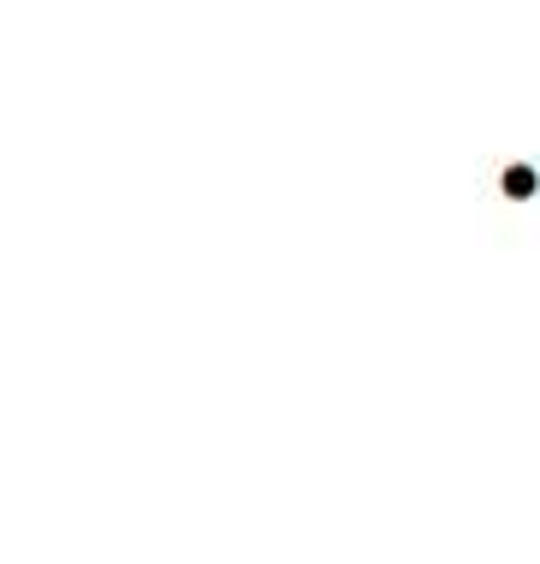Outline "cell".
Wrapping results in <instances>:
<instances>
[{
	"mask_svg": "<svg viewBox=\"0 0 540 564\" xmlns=\"http://www.w3.org/2000/svg\"><path fill=\"white\" fill-rule=\"evenodd\" d=\"M505 191H511V196H534L540 173H534V166H505Z\"/></svg>",
	"mask_w": 540,
	"mask_h": 564,
	"instance_id": "cell-1",
	"label": "cell"
}]
</instances>
